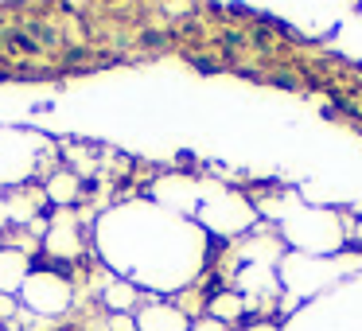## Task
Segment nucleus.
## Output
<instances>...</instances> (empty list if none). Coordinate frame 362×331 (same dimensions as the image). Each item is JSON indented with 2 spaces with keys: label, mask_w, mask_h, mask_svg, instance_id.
I'll use <instances>...</instances> for the list:
<instances>
[{
  "label": "nucleus",
  "mask_w": 362,
  "mask_h": 331,
  "mask_svg": "<svg viewBox=\"0 0 362 331\" xmlns=\"http://www.w3.org/2000/svg\"><path fill=\"white\" fill-rule=\"evenodd\" d=\"M20 315V296H4L0 292V323H12Z\"/></svg>",
  "instance_id": "13"
},
{
  "label": "nucleus",
  "mask_w": 362,
  "mask_h": 331,
  "mask_svg": "<svg viewBox=\"0 0 362 331\" xmlns=\"http://www.w3.org/2000/svg\"><path fill=\"white\" fill-rule=\"evenodd\" d=\"M273 219L276 238L284 242V250L292 253H312V257H331L343 253L351 245V226L339 211L331 207H308V203H292V207H273L265 211Z\"/></svg>",
  "instance_id": "3"
},
{
  "label": "nucleus",
  "mask_w": 362,
  "mask_h": 331,
  "mask_svg": "<svg viewBox=\"0 0 362 331\" xmlns=\"http://www.w3.org/2000/svg\"><path fill=\"white\" fill-rule=\"evenodd\" d=\"M206 315H211V320H218L222 327H230V323L245 320L250 312H245V300L238 296L234 289H218L211 300H206Z\"/></svg>",
  "instance_id": "12"
},
{
  "label": "nucleus",
  "mask_w": 362,
  "mask_h": 331,
  "mask_svg": "<svg viewBox=\"0 0 362 331\" xmlns=\"http://www.w3.org/2000/svg\"><path fill=\"white\" fill-rule=\"evenodd\" d=\"M20 308H28L40 320H59L74 308V289L59 269H35L20 289Z\"/></svg>",
  "instance_id": "5"
},
{
  "label": "nucleus",
  "mask_w": 362,
  "mask_h": 331,
  "mask_svg": "<svg viewBox=\"0 0 362 331\" xmlns=\"http://www.w3.org/2000/svg\"><path fill=\"white\" fill-rule=\"evenodd\" d=\"M4 203H8V222H20V226H28L32 219H40L43 203H47V195H43V187H32V183H24V187H12L8 195H4Z\"/></svg>",
  "instance_id": "9"
},
{
  "label": "nucleus",
  "mask_w": 362,
  "mask_h": 331,
  "mask_svg": "<svg viewBox=\"0 0 362 331\" xmlns=\"http://www.w3.org/2000/svg\"><path fill=\"white\" fill-rule=\"evenodd\" d=\"M0 250H4V245H0Z\"/></svg>",
  "instance_id": "18"
},
{
  "label": "nucleus",
  "mask_w": 362,
  "mask_h": 331,
  "mask_svg": "<svg viewBox=\"0 0 362 331\" xmlns=\"http://www.w3.org/2000/svg\"><path fill=\"white\" fill-rule=\"evenodd\" d=\"M43 195H47V203H55V207H63V211H66V207L78 203V195H82V175L71 172V168H59V172L47 175Z\"/></svg>",
  "instance_id": "10"
},
{
  "label": "nucleus",
  "mask_w": 362,
  "mask_h": 331,
  "mask_svg": "<svg viewBox=\"0 0 362 331\" xmlns=\"http://www.w3.org/2000/svg\"><path fill=\"white\" fill-rule=\"evenodd\" d=\"M105 327H110V331H136V320H133V315H110Z\"/></svg>",
  "instance_id": "14"
},
{
  "label": "nucleus",
  "mask_w": 362,
  "mask_h": 331,
  "mask_svg": "<svg viewBox=\"0 0 362 331\" xmlns=\"http://www.w3.org/2000/svg\"><path fill=\"white\" fill-rule=\"evenodd\" d=\"M136 331H191V315L180 312V304H168V300H148L133 312Z\"/></svg>",
  "instance_id": "7"
},
{
  "label": "nucleus",
  "mask_w": 362,
  "mask_h": 331,
  "mask_svg": "<svg viewBox=\"0 0 362 331\" xmlns=\"http://www.w3.org/2000/svg\"><path fill=\"white\" fill-rule=\"evenodd\" d=\"M82 245H86V238H82V230H78V219H74L71 211H59L55 219H51V230L43 234V250L55 261H78Z\"/></svg>",
  "instance_id": "6"
},
{
  "label": "nucleus",
  "mask_w": 362,
  "mask_h": 331,
  "mask_svg": "<svg viewBox=\"0 0 362 331\" xmlns=\"http://www.w3.org/2000/svg\"><path fill=\"white\" fill-rule=\"evenodd\" d=\"M245 331H281V327H276V323H269V320H253Z\"/></svg>",
  "instance_id": "16"
},
{
  "label": "nucleus",
  "mask_w": 362,
  "mask_h": 331,
  "mask_svg": "<svg viewBox=\"0 0 362 331\" xmlns=\"http://www.w3.org/2000/svg\"><path fill=\"white\" fill-rule=\"evenodd\" d=\"M43 160H51L47 137L32 129H0V187H24Z\"/></svg>",
  "instance_id": "4"
},
{
  "label": "nucleus",
  "mask_w": 362,
  "mask_h": 331,
  "mask_svg": "<svg viewBox=\"0 0 362 331\" xmlns=\"http://www.w3.org/2000/svg\"><path fill=\"white\" fill-rule=\"evenodd\" d=\"M98 250L113 273L136 289L183 292L203 277L211 238L160 203H129L98 219Z\"/></svg>",
  "instance_id": "1"
},
{
  "label": "nucleus",
  "mask_w": 362,
  "mask_h": 331,
  "mask_svg": "<svg viewBox=\"0 0 362 331\" xmlns=\"http://www.w3.org/2000/svg\"><path fill=\"white\" fill-rule=\"evenodd\" d=\"M191 331H226L218 320H211V315H199V320H191Z\"/></svg>",
  "instance_id": "15"
},
{
  "label": "nucleus",
  "mask_w": 362,
  "mask_h": 331,
  "mask_svg": "<svg viewBox=\"0 0 362 331\" xmlns=\"http://www.w3.org/2000/svg\"><path fill=\"white\" fill-rule=\"evenodd\" d=\"M362 273V253L343 250L331 257H312V253H292L284 250L281 265H276V281H281V312H296V304H312V300L335 292L339 284L354 281Z\"/></svg>",
  "instance_id": "2"
},
{
  "label": "nucleus",
  "mask_w": 362,
  "mask_h": 331,
  "mask_svg": "<svg viewBox=\"0 0 362 331\" xmlns=\"http://www.w3.org/2000/svg\"><path fill=\"white\" fill-rule=\"evenodd\" d=\"M8 226V203H4V195H0V230Z\"/></svg>",
  "instance_id": "17"
},
{
  "label": "nucleus",
  "mask_w": 362,
  "mask_h": 331,
  "mask_svg": "<svg viewBox=\"0 0 362 331\" xmlns=\"http://www.w3.org/2000/svg\"><path fill=\"white\" fill-rule=\"evenodd\" d=\"M102 300H105V308H110V315H133V308L141 304V289L121 281V277H110L105 289H102Z\"/></svg>",
  "instance_id": "11"
},
{
  "label": "nucleus",
  "mask_w": 362,
  "mask_h": 331,
  "mask_svg": "<svg viewBox=\"0 0 362 331\" xmlns=\"http://www.w3.org/2000/svg\"><path fill=\"white\" fill-rule=\"evenodd\" d=\"M28 273H32L28 253L16 250V245H4V250H0V292H4V296H20Z\"/></svg>",
  "instance_id": "8"
}]
</instances>
